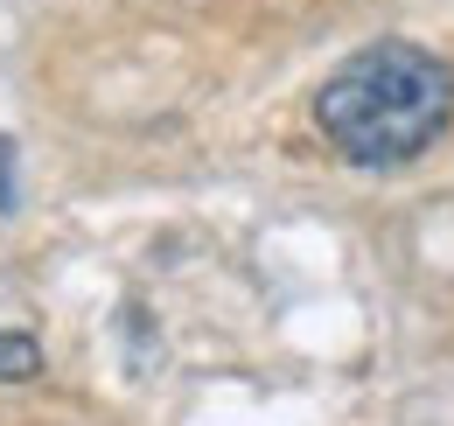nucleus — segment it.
Returning <instances> with one entry per match:
<instances>
[{"label":"nucleus","mask_w":454,"mask_h":426,"mask_svg":"<svg viewBox=\"0 0 454 426\" xmlns=\"http://www.w3.org/2000/svg\"><path fill=\"white\" fill-rule=\"evenodd\" d=\"M43 371V350L28 335H0V384H21V377Z\"/></svg>","instance_id":"obj_2"},{"label":"nucleus","mask_w":454,"mask_h":426,"mask_svg":"<svg viewBox=\"0 0 454 426\" xmlns=\"http://www.w3.org/2000/svg\"><path fill=\"white\" fill-rule=\"evenodd\" d=\"M0 210H14V147L0 140Z\"/></svg>","instance_id":"obj_3"},{"label":"nucleus","mask_w":454,"mask_h":426,"mask_svg":"<svg viewBox=\"0 0 454 426\" xmlns=\"http://www.w3.org/2000/svg\"><path fill=\"white\" fill-rule=\"evenodd\" d=\"M454 119V63L419 43H371L315 91V126L356 168L427 154Z\"/></svg>","instance_id":"obj_1"}]
</instances>
